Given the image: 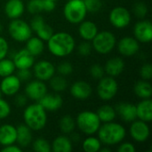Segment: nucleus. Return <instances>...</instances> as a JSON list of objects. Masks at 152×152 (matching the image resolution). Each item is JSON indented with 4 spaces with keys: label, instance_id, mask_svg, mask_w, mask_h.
Wrapping results in <instances>:
<instances>
[{
    "label": "nucleus",
    "instance_id": "obj_35",
    "mask_svg": "<svg viewBox=\"0 0 152 152\" xmlns=\"http://www.w3.org/2000/svg\"><path fill=\"white\" fill-rule=\"evenodd\" d=\"M33 150L37 152H50L52 151V147L45 139L37 138L33 142Z\"/></svg>",
    "mask_w": 152,
    "mask_h": 152
},
{
    "label": "nucleus",
    "instance_id": "obj_13",
    "mask_svg": "<svg viewBox=\"0 0 152 152\" xmlns=\"http://www.w3.org/2000/svg\"><path fill=\"white\" fill-rule=\"evenodd\" d=\"M134 38L140 43H150L152 40V24L148 20L138 21L134 28Z\"/></svg>",
    "mask_w": 152,
    "mask_h": 152
},
{
    "label": "nucleus",
    "instance_id": "obj_15",
    "mask_svg": "<svg viewBox=\"0 0 152 152\" xmlns=\"http://www.w3.org/2000/svg\"><path fill=\"white\" fill-rule=\"evenodd\" d=\"M118 50L120 54L130 57L135 55L140 50L139 42L133 37H122L118 43Z\"/></svg>",
    "mask_w": 152,
    "mask_h": 152
},
{
    "label": "nucleus",
    "instance_id": "obj_9",
    "mask_svg": "<svg viewBox=\"0 0 152 152\" xmlns=\"http://www.w3.org/2000/svg\"><path fill=\"white\" fill-rule=\"evenodd\" d=\"M109 19L113 27L117 28H124L130 24L132 17L129 10L126 7L116 6L110 11Z\"/></svg>",
    "mask_w": 152,
    "mask_h": 152
},
{
    "label": "nucleus",
    "instance_id": "obj_29",
    "mask_svg": "<svg viewBox=\"0 0 152 152\" xmlns=\"http://www.w3.org/2000/svg\"><path fill=\"white\" fill-rule=\"evenodd\" d=\"M97 115L101 122L107 123L113 121L117 117V112L115 108L110 105H102L97 110Z\"/></svg>",
    "mask_w": 152,
    "mask_h": 152
},
{
    "label": "nucleus",
    "instance_id": "obj_51",
    "mask_svg": "<svg viewBox=\"0 0 152 152\" xmlns=\"http://www.w3.org/2000/svg\"><path fill=\"white\" fill-rule=\"evenodd\" d=\"M100 151L101 152H110V148H101Z\"/></svg>",
    "mask_w": 152,
    "mask_h": 152
},
{
    "label": "nucleus",
    "instance_id": "obj_21",
    "mask_svg": "<svg viewBox=\"0 0 152 152\" xmlns=\"http://www.w3.org/2000/svg\"><path fill=\"white\" fill-rule=\"evenodd\" d=\"M25 6L22 0H8L4 5V12L11 20L20 18L23 14Z\"/></svg>",
    "mask_w": 152,
    "mask_h": 152
},
{
    "label": "nucleus",
    "instance_id": "obj_40",
    "mask_svg": "<svg viewBox=\"0 0 152 152\" xmlns=\"http://www.w3.org/2000/svg\"><path fill=\"white\" fill-rule=\"evenodd\" d=\"M104 68L100 64H94L90 68V75L94 79H101L104 77Z\"/></svg>",
    "mask_w": 152,
    "mask_h": 152
},
{
    "label": "nucleus",
    "instance_id": "obj_45",
    "mask_svg": "<svg viewBox=\"0 0 152 152\" xmlns=\"http://www.w3.org/2000/svg\"><path fill=\"white\" fill-rule=\"evenodd\" d=\"M9 52V45L5 38L0 36V60L6 57Z\"/></svg>",
    "mask_w": 152,
    "mask_h": 152
},
{
    "label": "nucleus",
    "instance_id": "obj_8",
    "mask_svg": "<svg viewBox=\"0 0 152 152\" xmlns=\"http://www.w3.org/2000/svg\"><path fill=\"white\" fill-rule=\"evenodd\" d=\"M97 86V94L99 98L102 101L112 100L118 91V82L112 77H102L99 79Z\"/></svg>",
    "mask_w": 152,
    "mask_h": 152
},
{
    "label": "nucleus",
    "instance_id": "obj_18",
    "mask_svg": "<svg viewBox=\"0 0 152 152\" xmlns=\"http://www.w3.org/2000/svg\"><path fill=\"white\" fill-rule=\"evenodd\" d=\"M92 87L86 81L79 80L75 82L70 87L71 95L77 100H86L92 94Z\"/></svg>",
    "mask_w": 152,
    "mask_h": 152
},
{
    "label": "nucleus",
    "instance_id": "obj_22",
    "mask_svg": "<svg viewBox=\"0 0 152 152\" xmlns=\"http://www.w3.org/2000/svg\"><path fill=\"white\" fill-rule=\"evenodd\" d=\"M78 33L85 41L91 42L98 33V28L94 21L84 20L79 23Z\"/></svg>",
    "mask_w": 152,
    "mask_h": 152
},
{
    "label": "nucleus",
    "instance_id": "obj_1",
    "mask_svg": "<svg viewBox=\"0 0 152 152\" xmlns=\"http://www.w3.org/2000/svg\"><path fill=\"white\" fill-rule=\"evenodd\" d=\"M75 46V39L67 32L53 33L47 41V48L49 52L53 56L59 58H64L71 54Z\"/></svg>",
    "mask_w": 152,
    "mask_h": 152
},
{
    "label": "nucleus",
    "instance_id": "obj_12",
    "mask_svg": "<svg viewBox=\"0 0 152 152\" xmlns=\"http://www.w3.org/2000/svg\"><path fill=\"white\" fill-rule=\"evenodd\" d=\"M47 93V86L44 81L33 80L27 84L25 87V95L35 102H38Z\"/></svg>",
    "mask_w": 152,
    "mask_h": 152
},
{
    "label": "nucleus",
    "instance_id": "obj_7",
    "mask_svg": "<svg viewBox=\"0 0 152 152\" xmlns=\"http://www.w3.org/2000/svg\"><path fill=\"white\" fill-rule=\"evenodd\" d=\"M8 32L13 40L20 43L26 42L32 36V29L29 24L20 18L12 20L8 27Z\"/></svg>",
    "mask_w": 152,
    "mask_h": 152
},
{
    "label": "nucleus",
    "instance_id": "obj_43",
    "mask_svg": "<svg viewBox=\"0 0 152 152\" xmlns=\"http://www.w3.org/2000/svg\"><path fill=\"white\" fill-rule=\"evenodd\" d=\"M140 74L142 79L151 80L152 78V66L150 63H145L140 69Z\"/></svg>",
    "mask_w": 152,
    "mask_h": 152
},
{
    "label": "nucleus",
    "instance_id": "obj_55",
    "mask_svg": "<svg viewBox=\"0 0 152 152\" xmlns=\"http://www.w3.org/2000/svg\"><path fill=\"white\" fill-rule=\"evenodd\" d=\"M67 1H69V0H67Z\"/></svg>",
    "mask_w": 152,
    "mask_h": 152
},
{
    "label": "nucleus",
    "instance_id": "obj_27",
    "mask_svg": "<svg viewBox=\"0 0 152 152\" xmlns=\"http://www.w3.org/2000/svg\"><path fill=\"white\" fill-rule=\"evenodd\" d=\"M134 92L137 97L142 99H151L152 95V86L148 80H140L134 86Z\"/></svg>",
    "mask_w": 152,
    "mask_h": 152
},
{
    "label": "nucleus",
    "instance_id": "obj_30",
    "mask_svg": "<svg viewBox=\"0 0 152 152\" xmlns=\"http://www.w3.org/2000/svg\"><path fill=\"white\" fill-rule=\"evenodd\" d=\"M59 127L63 134H71L76 128V120L71 116L65 115L60 119Z\"/></svg>",
    "mask_w": 152,
    "mask_h": 152
},
{
    "label": "nucleus",
    "instance_id": "obj_48",
    "mask_svg": "<svg viewBox=\"0 0 152 152\" xmlns=\"http://www.w3.org/2000/svg\"><path fill=\"white\" fill-rule=\"evenodd\" d=\"M56 7V3L53 0H43V10L45 12H53Z\"/></svg>",
    "mask_w": 152,
    "mask_h": 152
},
{
    "label": "nucleus",
    "instance_id": "obj_5",
    "mask_svg": "<svg viewBox=\"0 0 152 152\" xmlns=\"http://www.w3.org/2000/svg\"><path fill=\"white\" fill-rule=\"evenodd\" d=\"M87 10L84 0H69L64 5L63 15L72 24H79L86 16Z\"/></svg>",
    "mask_w": 152,
    "mask_h": 152
},
{
    "label": "nucleus",
    "instance_id": "obj_16",
    "mask_svg": "<svg viewBox=\"0 0 152 152\" xmlns=\"http://www.w3.org/2000/svg\"><path fill=\"white\" fill-rule=\"evenodd\" d=\"M45 111H57L61 108L63 104L62 97L57 93H46L38 102H37Z\"/></svg>",
    "mask_w": 152,
    "mask_h": 152
},
{
    "label": "nucleus",
    "instance_id": "obj_38",
    "mask_svg": "<svg viewBox=\"0 0 152 152\" xmlns=\"http://www.w3.org/2000/svg\"><path fill=\"white\" fill-rule=\"evenodd\" d=\"M87 12H97L101 10L102 6V2L101 0H84Z\"/></svg>",
    "mask_w": 152,
    "mask_h": 152
},
{
    "label": "nucleus",
    "instance_id": "obj_44",
    "mask_svg": "<svg viewBox=\"0 0 152 152\" xmlns=\"http://www.w3.org/2000/svg\"><path fill=\"white\" fill-rule=\"evenodd\" d=\"M45 19L39 15V14H35V16L32 18V20H30L29 26L32 29V31H37L44 23H45Z\"/></svg>",
    "mask_w": 152,
    "mask_h": 152
},
{
    "label": "nucleus",
    "instance_id": "obj_19",
    "mask_svg": "<svg viewBox=\"0 0 152 152\" xmlns=\"http://www.w3.org/2000/svg\"><path fill=\"white\" fill-rule=\"evenodd\" d=\"M116 112L126 122H133L137 118L136 106L128 102H120L116 107Z\"/></svg>",
    "mask_w": 152,
    "mask_h": 152
},
{
    "label": "nucleus",
    "instance_id": "obj_31",
    "mask_svg": "<svg viewBox=\"0 0 152 152\" xmlns=\"http://www.w3.org/2000/svg\"><path fill=\"white\" fill-rule=\"evenodd\" d=\"M82 148L86 152H98L102 148V142L99 138L89 136L86 138L82 143Z\"/></svg>",
    "mask_w": 152,
    "mask_h": 152
},
{
    "label": "nucleus",
    "instance_id": "obj_17",
    "mask_svg": "<svg viewBox=\"0 0 152 152\" xmlns=\"http://www.w3.org/2000/svg\"><path fill=\"white\" fill-rule=\"evenodd\" d=\"M12 61L17 69H30L35 62V56H33L26 48L15 53Z\"/></svg>",
    "mask_w": 152,
    "mask_h": 152
},
{
    "label": "nucleus",
    "instance_id": "obj_46",
    "mask_svg": "<svg viewBox=\"0 0 152 152\" xmlns=\"http://www.w3.org/2000/svg\"><path fill=\"white\" fill-rule=\"evenodd\" d=\"M30 69H18L17 77L22 82V81H28L31 77V71L29 70Z\"/></svg>",
    "mask_w": 152,
    "mask_h": 152
},
{
    "label": "nucleus",
    "instance_id": "obj_14",
    "mask_svg": "<svg viewBox=\"0 0 152 152\" xmlns=\"http://www.w3.org/2000/svg\"><path fill=\"white\" fill-rule=\"evenodd\" d=\"M21 86V81L16 75H10L3 77L0 82L1 94L6 96H13L18 94Z\"/></svg>",
    "mask_w": 152,
    "mask_h": 152
},
{
    "label": "nucleus",
    "instance_id": "obj_39",
    "mask_svg": "<svg viewBox=\"0 0 152 152\" xmlns=\"http://www.w3.org/2000/svg\"><path fill=\"white\" fill-rule=\"evenodd\" d=\"M56 70L61 76H69L73 72V66L69 61H62L57 66Z\"/></svg>",
    "mask_w": 152,
    "mask_h": 152
},
{
    "label": "nucleus",
    "instance_id": "obj_53",
    "mask_svg": "<svg viewBox=\"0 0 152 152\" xmlns=\"http://www.w3.org/2000/svg\"><path fill=\"white\" fill-rule=\"evenodd\" d=\"M1 95H2V94H1V91H0V96H1Z\"/></svg>",
    "mask_w": 152,
    "mask_h": 152
},
{
    "label": "nucleus",
    "instance_id": "obj_32",
    "mask_svg": "<svg viewBox=\"0 0 152 152\" xmlns=\"http://www.w3.org/2000/svg\"><path fill=\"white\" fill-rule=\"evenodd\" d=\"M49 84H50V87L55 93L63 92L68 86L67 80L64 78L63 76H61V75L60 76H53L52 78H50Z\"/></svg>",
    "mask_w": 152,
    "mask_h": 152
},
{
    "label": "nucleus",
    "instance_id": "obj_6",
    "mask_svg": "<svg viewBox=\"0 0 152 152\" xmlns=\"http://www.w3.org/2000/svg\"><path fill=\"white\" fill-rule=\"evenodd\" d=\"M92 42L93 49L99 54H108L116 46L117 39L115 35L108 30H103L96 34Z\"/></svg>",
    "mask_w": 152,
    "mask_h": 152
},
{
    "label": "nucleus",
    "instance_id": "obj_47",
    "mask_svg": "<svg viewBox=\"0 0 152 152\" xmlns=\"http://www.w3.org/2000/svg\"><path fill=\"white\" fill-rule=\"evenodd\" d=\"M118 152H134L135 147L131 142H120L119 147L118 148Z\"/></svg>",
    "mask_w": 152,
    "mask_h": 152
},
{
    "label": "nucleus",
    "instance_id": "obj_20",
    "mask_svg": "<svg viewBox=\"0 0 152 152\" xmlns=\"http://www.w3.org/2000/svg\"><path fill=\"white\" fill-rule=\"evenodd\" d=\"M16 127L10 124H4L0 126V145L6 146L16 142Z\"/></svg>",
    "mask_w": 152,
    "mask_h": 152
},
{
    "label": "nucleus",
    "instance_id": "obj_10",
    "mask_svg": "<svg viewBox=\"0 0 152 152\" xmlns=\"http://www.w3.org/2000/svg\"><path fill=\"white\" fill-rule=\"evenodd\" d=\"M131 137L137 142H146L151 134L150 126L147 122L142 120H134L129 128Z\"/></svg>",
    "mask_w": 152,
    "mask_h": 152
},
{
    "label": "nucleus",
    "instance_id": "obj_25",
    "mask_svg": "<svg viewBox=\"0 0 152 152\" xmlns=\"http://www.w3.org/2000/svg\"><path fill=\"white\" fill-rule=\"evenodd\" d=\"M136 106L137 118L144 122L152 120V101L151 99H142Z\"/></svg>",
    "mask_w": 152,
    "mask_h": 152
},
{
    "label": "nucleus",
    "instance_id": "obj_37",
    "mask_svg": "<svg viewBox=\"0 0 152 152\" xmlns=\"http://www.w3.org/2000/svg\"><path fill=\"white\" fill-rule=\"evenodd\" d=\"M133 11L136 17L139 19H143L148 13V6L142 2H138L134 5Z\"/></svg>",
    "mask_w": 152,
    "mask_h": 152
},
{
    "label": "nucleus",
    "instance_id": "obj_26",
    "mask_svg": "<svg viewBox=\"0 0 152 152\" xmlns=\"http://www.w3.org/2000/svg\"><path fill=\"white\" fill-rule=\"evenodd\" d=\"M52 151L54 152H71L73 146L70 139L65 135L57 136L51 145Z\"/></svg>",
    "mask_w": 152,
    "mask_h": 152
},
{
    "label": "nucleus",
    "instance_id": "obj_3",
    "mask_svg": "<svg viewBox=\"0 0 152 152\" xmlns=\"http://www.w3.org/2000/svg\"><path fill=\"white\" fill-rule=\"evenodd\" d=\"M24 123L32 131L42 130L47 123V114L45 110L38 103L28 105L23 112Z\"/></svg>",
    "mask_w": 152,
    "mask_h": 152
},
{
    "label": "nucleus",
    "instance_id": "obj_4",
    "mask_svg": "<svg viewBox=\"0 0 152 152\" xmlns=\"http://www.w3.org/2000/svg\"><path fill=\"white\" fill-rule=\"evenodd\" d=\"M101 120L96 112L84 110L80 112L76 118V126L86 135L96 134L101 126Z\"/></svg>",
    "mask_w": 152,
    "mask_h": 152
},
{
    "label": "nucleus",
    "instance_id": "obj_54",
    "mask_svg": "<svg viewBox=\"0 0 152 152\" xmlns=\"http://www.w3.org/2000/svg\"><path fill=\"white\" fill-rule=\"evenodd\" d=\"M53 1H55V2H56V1H58V0H53Z\"/></svg>",
    "mask_w": 152,
    "mask_h": 152
},
{
    "label": "nucleus",
    "instance_id": "obj_34",
    "mask_svg": "<svg viewBox=\"0 0 152 152\" xmlns=\"http://www.w3.org/2000/svg\"><path fill=\"white\" fill-rule=\"evenodd\" d=\"M36 33H37V37L40 38V39H42L43 41H48V39L53 36V34L54 33V31H53V28L50 26V25H48V24H46L45 22L37 30V31H35Z\"/></svg>",
    "mask_w": 152,
    "mask_h": 152
},
{
    "label": "nucleus",
    "instance_id": "obj_42",
    "mask_svg": "<svg viewBox=\"0 0 152 152\" xmlns=\"http://www.w3.org/2000/svg\"><path fill=\"white\" fill-rule=\"evenodd\" d=\"M93 50L92 47V44H90V42L88 41H84L81 44H79L78 47H77V51L78 53L82 56H88L91 54Z\"/></svg>",
    "mask_w": 152,
    "mask_h": 152
},
{
    "label": "nucleus",
    "instance_id": "obj_28",
    "mask_svg": "<svg viewBox=\"0 0 152 152\" xmlns=\"http://www.w3.org/2000/svg\"><path fill=\"white\" fill-rule=\"evenodd\" d=\"M26 49L35 57L40 55L45 50L44 41L38 37H31L26 41Z\"/></svg>",
    "mask_w": 152,
    "mask_h": 152
},
{
    "label": "nucleus",
    "instance_id": "obj_33",
    "mask_svg": "<svg viewBox=\"0 0 152 152\" xmlns=\"http://www.w3.org/2000/svg\"><path fill=\"white\" fill-rule=\"evenodd\" d=\"M15 69L16 68L12 60L6 59V58L0 60V77H4L13 74Z\"/></svg>",
    "mask_w": 152,
    "mask_h": 152
},
{
    "label": "nucleus",
    "instance_id": "obj_23",
    "mask_svg": "<svg viewBox=\"0 0 152 152\" xmlns=\"http://www.w3.org/2000/svg\"><path fill=\"white\" fill-rule=\"evenodd\" d=\"M125 69V61L119 57H113L110 59L105 66L104 71L105 73L112 77H118Z\"/></svg>",
    "mask_w": 152,
    "mask_h": 152
},
{
    "label": "nucleus",
    "instance_id": "obj_24",
    "mask_svg": "<svg viewBox=\"0 0 152 152\" xmlns=\"http://www.w3.org/2000/svg\"><path fill=\"white\" fill-rule=\"evenodd\" d=\"M17 130V137H16V142L18 145L22 148L28 147L33 140L32 136V130L27 126L25 124H21L16 127Z\"/></svg>",
    "mask_w": 152,
    "mask_h": 152
},
{
    "label": "nucleus",
    "instance_id": "obj_50",
    "mask_svg": "<svg viewBox=\"0 0 152 152\" xmlns=\"http://www.w3.org/2000/svg\"><path fill=\"white\" fill-rule=\"evenodd\" d=\"M1 151L3 152H21L22 149L19 146V145H15L13 144H10V145H6L4 146L1 150Z\"/></svg>",
    "mask_w": 152,
    "mask_h": 152
},
{
    "label": "nucleus",
    "instance_id": "obj_11",
    "mask_svg": "<svg viewBox=\"0 0 152 152\" xmlns=\"http://www.w3.org/2000/svg\"><path fill=\"white\" fill-rule=\"evenodd\" d=\"M56 69L49 61H39L33 65V74L37 79L41 81H49L55 75Z\"/></svg>",
    "mask_w": 152,
    "mask_h": 152
},
{
    "label": "nucleus",
    "instance_id": "obj_49",
    "mask_svg": "<svg viewBox=\"0 0 152 152\" xmlns=\"http://www.w3.org/2000/svg\"><path fill=\"white\" fill-rule=\"evenodd\" d=\"M16 97H15V104L19 107H23L27 104V102H28V97L26 95H23V94H15Z\"/></svg>",
    "mask_w": 152,
    "mask_h": 152
},
{
    "label": "nucleus",
    "instance_id": "obj_36",
    "mask_svg": "<svg viewBox=\"0 0 152 152\" xmlns=\"http://www.w3.org/2000/svg\"><path fill=\"white\" fill-rule=\"evenodd\" d=\"M27 10L29 13L39 14L44 12L43 10V0H29L27 4Z\"/></svg>",
    "mask_w": 152,
    "mask_h": 152
},
{
    "label": "nucleus",
    "instance_id": "obj_41",
    "mask_svg": "<svg viewBox=\"0 0 152 152\" xmlns=\"http://www.w3.org/2000/svg\"><path fill=\"white\" fill-rule=\"evenodd\" d=\"M11 113L10 104L0 96V119L6 118Z\"/></svg>",
    "mask_w": 152,
    "mask_h": 152
},
{
    "label": "nucleus",
    "instance_id": "obj_52",
    "mask_svg": "<svg viewBox=\"0 0 152 152\" xmlns=\"http://www.w3.org/2000/svg\"><path fill=\"white\" fill-rule=\"evenodd\" d=\"M2 29H3V27H2V24H1V22H0V33H1Z\"/></svg>",
    "mask_w": 152,
    "mask_h": 152
},
{
    "label": "nucleus",
    "instance_id": "obj_2",
    "mask_svg": "<svg viewBox=\"0 0 152 152\" xmlns=\"http://www.w3.org/2000/svg\"><path fill=\"white\" fill-rule=\"evenodd\" d=\"M98 138L102 144L106 146H113L120 143L126 137V128L118 123L113 121L101 125L98 130Z\"/></svg>",
    "mask_w": 152,
    "mask_h": 152
}]
</instances>
